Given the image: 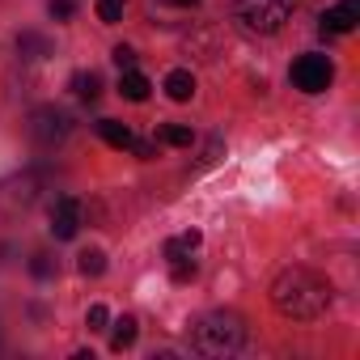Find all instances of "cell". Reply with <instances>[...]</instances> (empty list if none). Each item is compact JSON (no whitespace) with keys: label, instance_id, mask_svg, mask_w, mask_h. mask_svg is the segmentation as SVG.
Masks as SVG:
<instances>
[{"label":"cell","instance_id":"22","mask_svg":"<svg viewBox=\"0 0 360 360\" xmlns=\"http://www.w3.org/2000/svg\"><path fill=\"white\" fill-rule=\"evenodd\" d=\"M204 238H200V229H191V233H183V238H178V246H183V255H191L195 246H200Z\"/></svg>","mask_w":360,"mask_h":360},{"label":"cell","instance_id":"6","mask_svg":"<svg viewBox=\"0 0 360 360\" xmlns=\"http://www.w3.org/2000/svg\"><path fill=\"white\" fill-rule=\"evenodd\" d=\"M77 233H81V200L77 195H60L56 208H51V238L72 242Z\"/></svg>","mask_w":360,"mask_h":360},{"label":"cell","instance_id":"21","mask_svg":"<svg viewBox=\"0 0 360 360\" xmlns=\"http://www.w3.org/2000/svg\"><path fill=\"white\" fill-rule=\"evenodd\" d=\"M30 271H34L39 280H47V276H51L56 267H51V259H47V255H34V259H30Z\"/></svg>","mask_w":360,"mask_h":360},{"label":"cell","instance_id":"16","mask_svg":"<svg viewBox=\"0 0 360 360\" xmlns=\"http://www.w3.org/2000/svg\"><path fill=\"white\" fill-rule=\"evenodd\" d=\"M169 263H174V284H191V280H195V259L178 255V259H169Z\"/></svg>","mask_w":360,"mask_h":360},{"label":"cell","instance_id":"12","mask_svg":"<svg viewBox=\"0 0 360 360\" xmlns=\"http://www.w3.org/2000/svg\"><path fill=\"white\" fill-rule=\"evenodd\" d=\"M72 94L85 98V102H98V98H102V77H98V72H77V77H72Z\"/></svg>","mask_w":360,"mask_h":360},{"label":"cell","instance_id":"13","mask_svg":"<svg viewBox=\"0 0 360 360\" xmlns=\"http://www.w3.org/2000/svg\"><path fill=\"white\" fill-rule=\"evenodd\" d=\"M18 51L26 56V60H43V56H51V43L43 39V34H18Z\"/></svg>","mask_w":360,"mask_h":360},{"label":"cell","instance_id":"11","mask_svg":"<svg viewBox=\"0 0 360 360\" xmlns=\"http://www.w3.org/2000/svg\"><path fill=\"white\" fill-rule=\"evenodd\" d=\"M131 343H136V318L123 314V318L115 322V330H110V352H127Z\"/></svg>","mask_w":360,"mask_h":360},{"label":"cell","instance_id":"2","mask_svg":"<svg viewBox=\"0 0 360 360\" xmlns=\"http://www.w3.org/2000/svg\"><path fill=\"white\" fill-rule=\"evenodd\" d=\"M191 343H195L200 356H233V352L246 347V322L233 309H212L195 322Z\"/></svg>","mask_w":360,"mask_h":360},{"label":"cell","instance_id":"18","mask_svg":"<svg viewBox=\"0 0 360 360\" xmlns=\"http://www.w3.org/2000/svg\"><path fill=\"white\" fill-rule=\"evenodd\" d=\"M98 18H102L106 26L123 22V0H98Z\"/></svg>","mask_w":360,"mask_h":360},{"label":"cell","instance_id":"3","mask_svg":"<svg viewBox=\"0 0 360 360\" xmlns=\"http://www.w3.org/2000/svg\"><path fill=\"white\" fill-rule=\"evenodd\" d=\"M233 13L250 34H276L292 18V0H233Z\"/></svg>","mask_w":360,"mask_h":360},{"label":"cell","instance_id":"17","mask_svg":"<svg viewBox=\"0 0 360 360\" xmlns=\"http://www.w3.org/2000/svg\"><path fill=\"white\" fill-rule=\"evenodd\" d=\"M85 326H89L94 335L106 330V326H110V309H106V305H89V309H85Z\"/></svg>","mask_w":360,"mask_h":360},{"label":"cell","instance_id":"19","mask_svg":"<svg viewBox=\"0 0 360 360\" xmlns=\"http://www.w3.org/2000/svg\"><path fill=\"white\" fill-rule=\"evenodd\" d=\"M47 13H51L56 22H68V18L77 13V0H51V5H47Z\"/></svg>","mask_w":360,"mask_h":360},{"label":"cell","instance_id":"8","mask_svg":"<svg viewBox=\"0 0 360 360\" xmlns=\"http://www.w3.org/2000/svg\"><path fill=\"white\" fill-rule=\"evenodd\" d=\"M165 94H169V102H191V94H195V77H191L187 68H174V72L165 77Z\"/></svg>","mask_w":360,"mask_h":360},{"label":"cell","instance_id":"4","mask_svg":"<svg viewBox=\"0 0 360 360\" xmlns=\"http://www.w3.org/2000/svg\"><path fill=\"white\" fill-rule=\"evenodd\" d=\"M288 81H292L301 94H322V89H330V81H335V64H330L326 56H301V60H292Z\"/></svg>","mask_w":360,"mask_h":360},{"label":"cell","instance_id":"7","mask_svg":"<svg viewBox=\"0 0 360 360\" xmlns=\"http://www.w3.org/2000/svg\"><path fill=\"white\" fill-rule=\"evenodd\" d=\"M356 22H360V0H339V5H330L326 13H322V34H352L356 30Z\"/></svg>","mask_w":360,"mask_h":360},{"label":"cell","instance_id":"5","mask_svg":"<svg viewBox=\"0 0 360 360\" xmlns=\"http://www.w3.org/2000/svg\"><path fill=\"white\" fill-rule=\"evenodd\" d=\"M68 131H72V115L60 110V106H39V110L30 115V136H34L39 144H60Z\"/></svg>","mask_w":360,"mask_h":360},{"label":"cell","instance_id":"10","mask_svg":"<svg viewBox=\"0 0 360 360\" xmlns=\"http://www.w3.org/2000/svg\"><path fill=\"white\" fill-rule=\"evenodd\" d=\"M98 136H102L110 148H131V144H136L131 127H123V123H115V119H98Z\"/></svg>","mask_w":360,"mask_h":360},{"label":"cell","instance_id":"23","mask_svg":"<svg viewBox=\"0 0 360 360\" xmlns=\"http://www.w3.org/2000/svg\"><path fill=\"white\" fill-rule=\"evenodd\" d=\"M169 5H183V9H191V5H200V0H169Z\"/></svg>","mask_w":360,"mask_h":360},{"label":"cell","instance_id":"20","mask_svg":"<svg viewBox=\"0 0 360 360\" xmlns=\"http://www.w3.org/2000/svg\"><path fill=\"white\" fill-rule=\"evenodd\" d=\"M110 60L119 64V72H127V68H136V51H131V47H123V43H119L115 51H110Z\"/></svg>","mask_w":360,"mask_h":360},{"label":"cell","instance_id":"9","mask_svg":"<svg viewBox=\"0 0 360 360\" xmlns=\"http://www.w3.org/2000/svg\"><path fill=\"white\" fill-rule=\"evenodd\" d=\"M148 89H153V81H148L144 72H136V68H127V72L119 77V94H123L127 102H144Z\"/></svg>","mask_w":360,"mask_h":360},{"label":"cell","instance_id":"1","mask_svg":"<svg viewBox=\"0 0 360 360\" xmlns=\"http://www.w3.org/2000/svg\"><path fill=\"white\" fill-rule=\"evenodd\" d=\"M271 301L292 322H314L330 309V284L309 267H284L271 280Z\"/></svg>","mask_w":360,"mask_h":360},{"label":"cell","instance_id":"14","mask_svg":"<svg viewBox=\"0 0 360 360\" xmlns=\"http://www.w3.org/2000/svg\"><path fill=\"white\" fill-rule=\"evenodd\" d=\"M161 140L174 144V148H191V144H195V131H191L187 123H165V127H161Z\"/></svg>","mask_w":360,"mask_h":360},{"label":"cell","instance_id":"15","mask_svg":"<svg viewBox=\"0 0 360 360\" xmlns=\"http://www.w3.org/2000/svg\"><path fill=\"white\" fill-rule=\"evenodd\" d=\"M77 267H81V276H102L106 271V255L102 250H81Z\"/></svg>","mask_w":360,"mask_h":360}]
</instances>
